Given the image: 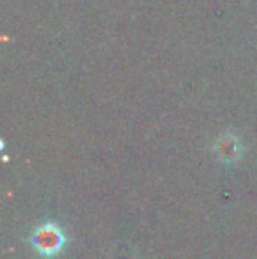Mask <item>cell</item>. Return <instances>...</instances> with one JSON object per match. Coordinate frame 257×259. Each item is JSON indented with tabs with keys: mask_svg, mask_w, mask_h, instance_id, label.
<instances>
[{
	"mask_svg": "<svg viewBox=\"0 0 257 259\" xmlns=\"http://www.w3.org/2000/svg\"><path fill=\"white\" fill-rule=\"evenodd\" d=\"M32 243H34V247L41 254H44V256H53V254L62 249L64 235L57 226L46 224L35 231V235L32 236Z\"/></svg>",
	"mask_w": 257,
	"mask_h": 259,
	"instance_id": "obj_1",
	"label": "cell"
}]
</instances>
